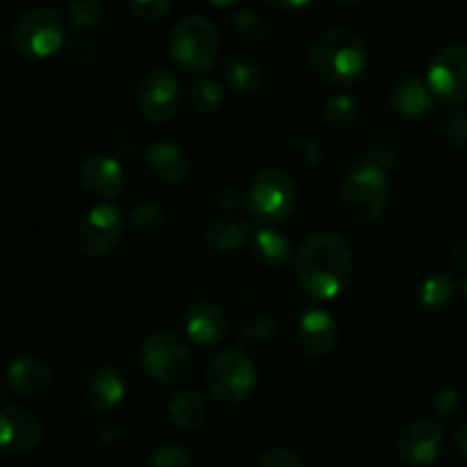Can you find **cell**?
Instances as JSON below:
<instances>
[{
  "mask_svg": "<svg viewBox=\"0 0 467 467\" xmlns=\"http://www.w3.org/2000/svg\"><path fill=\"white\" fill-rule=\"evenodd\" d=\"M456 295L454 281L447 274H431L418 285V301L427 310H442Z\"/></svg>",
  "mask_w": 467,
  "mask_h": 467,
  "instance_id": "d4e9b609",
  "label": "cell"
},
{
  "mask_svg": "<svg viewBox=\"0 0 467 467\" xmlns=\"http://www.w3.org/2000/svg\"><path fill=\"white\" fill-rule=\"evenodd\" d=\"M182 324H185L187 337L201 347H219L226 342L231 333V319L226 310L213 301H194L185 310Z\"/></svg>",
  "mask_w": 467,
  "mask_h": 467,
  "instance_id": "5bb4252c",
  "label": "cell"
},
{
  "mask_svg": "<svg viewBox=\"0 0 467 467\" xmlns=\"http://www.w3.org/2000/svg\"><path fill=\"white\" fill-rule=\"evenodd\" d=\"M223 89L213 78H201L190 87V105L199 114H214L222 108Z\"/></svg>",
  "mask_w": 467,
  "mask_h": 467,
  "instance_id": "484cf974",
  "label": "cell"
},
{
  "mask_svg": "<svg viewBox=\"0 0 467 467\" xmlns=\"http://www.w3.org/2000/svg\"><path fill=\"white\" fill-rule=\"evenodd\" d=\"M242 203H246V194L242 196L235 187H223V190L217 192V205L226 210V213H233V210L240 208Z\"/></svg>",
  "mask_w": 467,
  "mask_h": 467,
  "instance_id": "ab89813d",
  "label": "cell"
},
{
  "mask_svg": "<svg viewBox=\"0 0 467 467\" xmlns=\"http://www.w3.org/2000/svg\"><path fill=\"white\" fill-rule=\"evenodd\" d=\"M454 445H456V451H459L461 459L467 461V422L459 429V431H456Z\"/></svg>",
  "mask_w": 467,
  "mask_h": 467,
  "instance_id": "b9f144b4",
  "label": "cell"
},
{
  "mask_svg": "<svg viewBox=\"0 0 467 467\" xmlns=\"http://www.w3.org/2000/svg\"><path fill=\"white\" fill-rule=\"evenodd\" d=\"M130 12L144 23H158L169 16L173 7V0H128Z\"/></svg>",
  "mask_w": 467,
  "mask_h": 467,
  "instance_id": "836d02e7",
  "label": "cell"
},
{
  "mask_svg": "<svg viewBox=\"0 0 467 467\" xmlns=\"http://www.w3.org/2000/svg\"><path fill=\"white\" fill-rule=\"evenodd\" d=\"M7 386L26 400H36L53 386V368L44 356H16L7 368Z\"/></svg>",
  "mask_w": 467,
  "mask_h": 467,
  "instance_id": "9a60e30c",
  "label": "cell"
},
{
  "mask_svg": "<svg viewBox=\"0 0 467 467\" xmlns=\"http://www.w3.org/2000/svg\"><path fill=\"white\" fill-rule=\"evenodd\" d=\"M463 410V397L454 388H447L433 401V413L438 420H451L454 415H459Z\"/></svg>",
  "mask_w": 467,
  "mask_h": 467,
  "instance_id": "8d00e7d4",
  "label": "cell"
},
{
  "mask_svg": "<svg viewBox=\"0 0 467 467\" xmlns=\"http://www.w3.org/2000/svg\"><path fill=\"white\" fill-rule=\"evenodd\" d=\"M146 169L158 182L173 185V182H181L187 176L190 160H187V153L181 146L169 144V141H155L146 150Z\"/></svg>",
  "mask_w": 467,
  "mask_h": 467,
  "instance_id": "ffe728a7",
  "label": "cell"
},
{
  "mask_svg": "<svg viewBox=\"0 0 467 467\" xmlns=\"http://www.w3.org/2000/svg\"><path fill=\"white\" fill-rule=\"evenodd\" d=\"M258 381V369L242 347L219 354L205 369V386L214 400L240 404L249 400Z\"/></svg>",
  "mask_w": 467,
  "mask_h": 467,
  "instance_id": "ba28073f",
  "label": "cell"
},
{
  "mask_svg": "<svg viewBox=\"0 0 467 467\" xmlns=\"http://www.w3.org/2000/svg\"><path fill=\"white\" fill-rule=\"evenodd\" d=\"M126 231L121 210L112 203L91 205L76 228V246L87 258H103L112 254Z\"/></svg>",
  "mask_w": 467,
  "mask_h": 467,
  "instance_id": "9c48e42d",
  "label": "cell"
},
{
  "mask_svg": "<svg viewBox=\"0 0 467 467\" xmlns=\"http://www.w3.org/2000/svg\"><path fill=\"white\" fill-rule=\"evenodd\" d=\"M128 390L126 377H123L121 368L108 363L100 365L99 369L89 374L85 388V401L94 413H109V410L117 409L123 401Z\"/></svg>",
  "mask_w": 467,
  "mask_h": 467,
  "instance_id": "ac0fdd59",
  "label": "cell"
},
{
  "mask_svg": "<svg viewBox=\"0 0 467 467\" xmlns=\"http://www.w3.org/2000/svg\"><path fill=\"white\" fill-rule=\"evenodd\" d=\"M442 141L450 149H463L467 146V114L463 112H451L442 119L441 126Z\"/></svg>",
  "mask_w": 467,
  "mask_h": 467,
  "instance_id": "d6a6232c",
  "label": "cell"
},
{
  "mask_svg": "<svg viewBox=\"0 0 467 467\" xmlns=\"http://www.w3.org/2000/svg\"><path fill=\"white\" fill-rule=\"evenodd\" d=\"M354 251L340 233H315L295 255V276L315 301H331L349 285Z\"/></svg>",
  "mask_w": 467,
  "mask_h": 467,
  "instance_id": "6da1fadb",
  "label": "cell"
},
{
  "mask_svg": "<svg viewBox=\"0 0 467 467\" xmlns=\"http://www.w3.org/2000/svg\"><path fill=\"white\" fill-rule=\"evenodd\" d=\"M296 345L308 356H327L340 340V327L327 310H310L296 324Z\"/></svg>",
  "mask_w": 467,
  "mask_h": 467,
  "instance_id": "e0dca14e",
  "label": "cell"
},
{
  "mask_svg": "<svg viewBox=\"0 0 467 467\" xmlns=\"http://www.w3.org/2000/svg\"><path fill=\"white\" fill-rule=\"evenodd\" d=\"M9 41L21 57L39 62L62 48L67 41V23L53 7H32L14 21Z\"/></svg>",
  "mask_w": 467,
  "mask_h": 467,
  "instance_id": "5b68a950",
  "label": "cell"
},
{
  "mask_svg": "<svg viewBox=\"0 0 467 467\" xmlns=\"http://www.w3.org/2000/svg\"><path fill=\"white\" fill-rule=\"evenodd\" d=\"M141 369L160 386H181L194 372V358L185 342L173 333H153L140 354Z\"/></svg>",
  "mask_w": 467,
  "mask_h": 467,
  "instance_id": "52a82bcc",
  "label": "cell"
},
{
  "mask_svg": "<svg viewBox=\"0 0 467 467\" xmlns=\"http://www.w3.org/2000/svg\"><path fill=\"white\" fill-rule=\"evenodd\" d=\"M68 21L78 30H91L99 26L105 16L103 0H68L67 5Z\"/></svg>",
  "mask_w": 467,
  "mask_h": 467,
  "instance_id": "f546056e",
  "label": "cell"
},
{
  "mask_svg": "<svg viewBox=\"0 0 467 467\" xmlns=\"http://www.w3.org/2000/svg\"><path fill=\"white\" fill-rule=\"evenodd\" d=\"M121 438H123L121 429H119L114 422H108L96 431V445L103 447V450H112V447H117L119 442H121Z\"/></svg>",
  "mask_w": 467,
  "mask_h": 467,
  "instance_id": "f35d334b",
  "label": "cell"
},
{
  "mask_svg": "<svg viewBox=\"0 0 467 467\" xmlns=\"http://www.w3.org/2000/svg\"><path fill=\"white\" fill-rule=\"evenodd\" d=\"M308 59L322 80L347 87L358 80L368 68V46L356 32L328 27L310 39Z\"/></svg>",
  "mask_w": 467,
  "mask_h": 467,
  "instance_id": "7a4b0ae2",
  "label": "cell"
},
{
  "mask_svg": "<svg viewBox=\"0 0 467 467\" xmlns=\"http://www.w3.org/2000/svg\"><path fill=\"white\" fill-rule=\"evenodd\" d=\"M258 467H306V463L285 447H269L260 454Z\"/></svg>",
  "mask_w": 467,
  "mask_h": 467,
  "instance_id": "74e56055",
  "label": "cell"
},
{
  "mask_svg": "<svg viewBox=\"0 0 467 467\" xmlns=\"http://www.w3.org/2000/svg\"><path fill=\"white\" fill-rule=\"evenodd\" d=\"M322 117H324V123H327V128H331V130H336V132L347 130V128H349L356 119L354 96H349V94L331 96V99L324 103Z\"/></svg>",
  "mask_w": 467,
  "mask_h": 467,
  "instance_id": "4316f807",
  "label": "cell"
},
{
  "mask_svg": "<svg viewBox=\"0 0 467 467\" xmlns=\"http://www.w3.org/2000/svg\"><path fill=\"white\" fill-rule=\"evenodd\" d=\"M397 456L409 465H431L442 451V429L433 420H415L397 433Z\"/></svg>",
  "mask_w": 467,
  "mask_h": 467,
  "instance_id": "4fadbf2b",
  "label": "cell"
},
{
  "mask_svg": "<svg viewBox=\"0 0 467 467\" xmlns=\"http://www.w3.org/2000/svg\"><path fill=\"white\" fill-rule=\"evenodd\" d=\"M454 260L461 267H467V242H456L454 244Z\"/></svg>",
  "mask_w": 467,
  "mask_h": 467,
  "instance_id": "7bdbcfd3",
  "label": "cell"
},
{
  "mask_svg": "<svg viewBox=\"0 0 467 467\" xmlns=\"http://www.w3.org/2000/svg\"><path fill=\"white\" fill-rule=\"evenodd\" d=\"M427 85L438 100L450 105L467 103V46L450 44L438 50L429 64Z\"/></svg>",
  "mask_w": 467,
  "mask_h": 467,
  "instance_id": "30bf717a",
  "label": "cell"
},
{
  "mask_svg": "<svg viewBox=\"0 0 467 467\" xmlns=\"http://www.w3.org/2000/svg\"><path fill=\"white\" fill-rule=\"evenodd\" d=\"M292 153H295L296 162L304 169H317L324 160V150L313 137L299 135L295 141H292Z\"/></svg>",
  "mask_w": 467,
  "mask_h": 467,
  "instance_id": "e575fe53",
  "label": "cell"
},
{
  "mask_svg": "<svg viewBox=\"0 0 467 467\" xmlns=\"http://www.w3.org/2000/svg\"><path fill=\"white\" fill-rule=\"evenodd\" d=\"M231 27L233 35L240 41H244V44H260V41H265V36L269 32L265 18L254 12H246V9L244 12H237L231 18Z\"/></svg>",
  "mask_w": 467,
  "mask_h": 467,
  "instance_id": "4dcf8cb0",
  "label": "cell"
},
{
  "mask_svg": "<svg viewBox=\"0 0 467 467\" xmlns=\"http://www.w3.org/2000/svg\"><path fill=\"white\" fill-rule=\"evenodd\" d=\"M68 62L76 64V67H89L99 57V46L96 41H91L89 36H73L68 41Z\"/></svg>",
  "mask_w": 467,
  "mask_h": 467,
  "instance_id": "d590c367",
  "label": "cell"
},
{
  "mask_svg": "<svg viewBox=\"0 0 467 467\" xmlns=\"http://www.w3.org/2000/svg\"><path fill=\"white\" fill-rule=\"evenodd\" d=\"M137 103L141 114L150 123H167L181 109V87L178 80L164 68H153L146 73L137 89Z\"/></svg>",
  "mask_w": 467,
  "mask_h": 467,
  "instance_id": "8fae6325",
  "label": "cell"
},
{
  "mask_svg": "<svg viewBox=\"0 0 467 467\" xmlns=\"http://www.w3.org/2000/svg\"><path fill=\"white\" fill-rule=\"evenodd\" d=\"M431 89L429 85H424L420 78H401L400 82H395L392 87L390 100L395 105V109L400 114L409 119H418L424 117V114L431 109Z\"/></svg>",
  "mask_w": 467,
  "mask_h": 467,
  "instance_id": "44dd1931",
  "label": "cell"
},
{
  "mask_svg": "<svg viewBox=\"0 0 467 467\" xmlns=\"http://www.w3.org/2000/svg\"><path fill=\"white\" fill-rule=\"evenodd\" d=\"M272 7L283 9V12H295V9H304L306 5H310L313 0H265Z\"/></svg>",
  "mask_w": 467,
  "mask_h": 467,
  "instance_id": "60d3db41",
  "label": "cell"
},
{
  "mask_svg": "<svg viewBox=\"0 0 467 467\" xmlns=\"http://www.w3.org/2000/svg\"><path fill=\"white\" fill-rule=\"evenodd\" d=\"M223 78L231 89L240 91V94H254L263 87L265 71L258 59L249 57V55H235L223 67Z\"/></svg>",
  "mask_w": 467,
  "mask_h": 467,
  "instance_id": "cb8c5ba5",
  "label": "cell"
},
{
  "mask_svg": "<svg viewBox=\"0 0 467 467\" xmlns=\"http://www.w3.org/2000/svg\"><path fill=\"white\" fill-rule=\"evenodd\" d=\"M342 205L351 222L360 226L379 222L388 205L386 169L377 160L354 164L342 178Z\"/></svg>",
  "mask_w": 467,
  "mask_h": 467,
  "instance_id": "3957f363",
  "label": "cell"
},
{
  "mask_svg": "<svg viewBox=\"0 0 467 467\" xmlns=\"http://www.w3.org/2000/svg\"><path fill=\"white\" fill-rule=\"evenodd\" d=\"M78 176H80L82 187L100 199H112V196L121 194L126 187V171H123L121 162L103 153L87 155L80 162Z\"/></svg>",
  "mask_w": 467,
  "mask_h": 467,
  "instance_id": "2e32d148",
  "label": "cell"
},
{
  "mask_svg": "<svg viewBox=\"0 0 467 467\" xmlns=\"http://www.w3.org/2000/svg\"><path fill=\"white\" fill-rule=\"evenodd\" d=\"M173 62L187 73H205L214 67L219 55V32L210 18L190 14L173 26L169 36Z\"/></svg>",
  "mask_w": 467,
  "mask_h": 467,
  "instance_id": "277c9868",
  "label": "cell"
},
{
  "mask_svg": "<svg viewBox=\"0 0 467 467\" xmlns=\"http://www.w3.org/2000/svg\"><path fill=\"white\" fill-rule=\"evenodd\" d=\"M336 3L337 5H356V3H358V0H336Z\"/></svg>",
  "mask_w": 467,
  "mask_h": 467,
  "instance_id": "f6af8a7d",
  "label": "cell"
},
{
  "mask_svg": "<svg viewBox=\"0 0 467 467\" xmlns=\"http://www.w3.org/2000/svg\"><path fill=\"white\" fill-rule=\"evenodd\" d=\"M194 456L187 447L164 445L149 459L146 467H194Z\"/></svg>",
  "mask_w": 467,
  "mask_h": 467,
  "instance_id": "1f68e13d",
  "label": "cell"
},
{
  "mask_svg": "<svg viewBox=\"0 0 467 467\" xmlns=\"http://www.w3.org/2000/svg\"><path fill=\"white\" fill-rule=\"evenodd\" d=\"M299 201L295 178L283 169H265L251 181L246 192V210L263 223H281L290 219Z\"/></svg>",
  "mask_w": 467,
  "mask_h": 467,
  "instance_id": "8992f818",
  "label": "cell"
},
{
  "mask_svg": "<svg viewBox=\"0 0 467 467\" xmlns=\"http://www.w3.org/2000/svg\"><path fill=\"white\" fill-rule=\"evenodd\" d=\"M251 254L265 267L278 269L290 263L292 244L285 233L276 228H260L251 237Z\"/></svg>",
  "mask_w": 467,
  "mask_h": 467,
  "instance_id": "7402d4cb",
  "label": "cell"
},
{
  "mask_svg": "<svg viewBox=\"0 0 467 467\" xmlns=\"http://www.w3.org/2000/svg\"><path fill=\"white\" fill-rule=\"evenodd\" d=\"M0 427H3V436H0V447L3 454L9 459H18V456H27L41 445L44 441V429L36 415L23 406H14L5 401L3 413H0Z\"/></svg>",
  "mask_w": 467,
  "mask_h": 467,
  "instance_id": "7c38bea8",
  "label": "cell"
},
{
  "mask_svg": "<svg viewBox=\"0 0 467 467\" xmlns=\"http://www.w3.org/2000/svg\"><path fill=\"white\" fill-rule=\"evenodd\" d=\"M463 295H465V301H467V278H465V285H463Z\"/></svg>",
  "mask_w": 467,
  "mask_h": 467,
  "instance_id": "bcb514c9",
  "label": "cell"
},
{
  "mask_svg": "<svg viewBox=\"0 0 467 467\" xmlns=\"http://www.w3.org/2000/svg\"><path fill=\"white\" fill-rule=\"evenodd\" d=\"M169 418L182 431H196L208 420V404L194 390H182L169 401Z\"/></svg>",
  "mask_w": 467,
  "mask_h": 467,
  "instance_id": "603a6c76",
  "label": "cell"
},
{
  "mask_svg": "<svg viewBox=\"0 0 467 467\" xmlns=\"http://www.w3.org/2000/svg\"><path fill=\"white\" fill-rule=\"evenodd\" d=\"M208 5H213V7H233V5L242 3V0H205Z\"/></svg>",
  "mask_w": 467,
  "mask_h": 467,
  "instance_id": "ee69618b",
  "label": "cell"
},
{
  "mask_svg": "<svg viewBox=\"0 0 467 467\" xmlns=\"http://www.w3.org/2000/svg\"><path fill=\"white\" fill-rule=\"evenodd\" d=\"M130 223L135 233L144 237H158L167 226V214L160 205L141 203L130 213Z\"/></svg>",
  "mask_w": 467,
  "mask_h": 467,
  "instance_id": "f1b7e54d",
  "label": "cell"
},
{
  "mask_svg": "<svg viewBox=\"0 0 467 467\" xmlns=\"http://www.w3.org/2000/svg\"><path fill=\"white\" fill-rule=\"evenodd\" d=\"M278 331L276 317L269 313H258L255 317H251L246 322V327L242 328L240 336V347L246 349V347H265L274 340Z\"/></svg>",
  "mask_w": 467,
  "mask_h": 467,
  "instance_id": "83f0119b",
  "label": "cell"
},
{
  "mask_svg": "<svg viewBox=\"0 0 467 467\" xmlns=\"http://www.w3.org/2000/svg\"><path fill=\"white\" fill-rule=\"evenodd\" d=\"M251 235L249 219L242 214H223V217L213 219L208 226L203 228V244L208 246L213 254L228 255L235 249H240Z\"/></svg>",
  "mask_w": 467,
  "mask_h": 467,
  "instance_id": "d6986e66",
  "label": "cell"
}]
</instances>
